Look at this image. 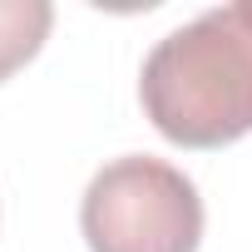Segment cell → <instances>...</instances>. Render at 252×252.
<instances>
[{"label":"cell","mask_w":252,"mask_h":252,"mask_svg":"<svg viewBox=\"0 0 252 252\" xmlns=\"http://www.w3.org/2000/svg\"><path fill=\"white\" fill-rule=\"evenodd\" d=\"M139 99L154 129L183 149H222L252 134V0L168 30L144 60Z\"/></svg>","instance_id":"1"},{"label":"cell","mask_w":252,"mask_h":252,"mask_svg":"<svg viewBox=\"0 0 252 252\" xmlns=\"http://www.w3.org/2000/svg\"><path fill=\"white\" fill-rule=\"evenodd\" d=\"M79 227L89 252H198L203 198L183 168L124 154L89 178Z\"/></svg>","instance_id":"2"},{"label":"cell","mask_w":252,"mask_h":252,"mask_svg":"<svg viewBox=\"0 0 252 252\" xmlns=\"http://www.w3.org/2000/svg\"><path fill=\"white\" fill-rule=\"evenodd\" d=\"M50 25H55L50 0H0V84L40 55Z\"/></svg>","instance_id":"3"}]
</instances>
